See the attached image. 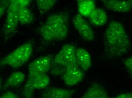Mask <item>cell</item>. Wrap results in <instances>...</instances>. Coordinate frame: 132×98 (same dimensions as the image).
Returning a JSON list of instances; mask_svg holds the SVG:
<instances>
[{"mask_svg": "<svg viewBox=\"0 0 132 98\" xmlns=\"http://www.w3.org/2000/svg\"><path fill=\"white\" fill-rule=\"evenodd\" d=\"M104 42L106 54L112 58L127 54L131 48L128 35L123 25L118 21H111L109 24Z\"/></svg>", "mask_w": 132, "mask_h": 98, "instance_id": "6da1fadb", "label": "cell"}, {"mask_svg": "<svg viewBox=\"0 0 132 98\" xmlns=\"http://www.w3.org/2000/svg\"><path fill=\"white\" fill-rule=\"evenodd\" d=\"M69 29V16L65 12L50 15L39 28L43 40L52 42L63 40L67 37Z\"/></svg>", "mask_w": 132, "mask_h": 98, "instance_id": "7a4b0ae2", "label": "cell"}, {"mask_svg": "<svg viewBox=\"0 0 132 98\" xmlns=\"http://www.w3.org/2000/svg\"><path fill=\"white\" fill-rule=\"evenodd\" d=\"M31 43L26 42L14 50L0 60L1 67L8 66L12 68H18L26 63L32 54Z\"/></svg>", "mask_w": 132, "mask_h": 98, "instance_id": "3957f363", "label": "cell"}, {"mask_svg": "<svg viewBox=\"0 0 132 98\" xmlns=\"http://www.w3.org/2000/svg\"><path fill=\"white\" fill-rule=\"evenodd\" d=\"M76 48L72 45H63L54 57L52 65L66 69L72 67H79L76 54Z\"/></svg>", "mask_w": 132, "mask_h": 98, "instance_id": "277c9868", "label": "cell"}, {"mask_svg": "<svg viewBox=\"0 0 132 98\" xmlns=\"http://www.w3.org/2000/svg\"><path fill=\"white\" fill-rule=\"evenodd\" d=\"M19 7L16 0L10 1L7 17L2 30L5 39L10 38L16 31L19 23L18 14Z\"/></svg>", "mask_w": 132, "mask_h": 98, "instance_id": "5b68a950", "label": "cell"}, {"mask_svg": "<svg viewBox=\"0 0 132 98\" xmlns=\"http://www.w3.org/2000/svg\"><path fill=\"white\" fill-rule=\"evenodd\" d=\"M50 76L46 74L28 75L24 87L23 94L25 98H32L34 91L45 89L50 84Z\"/></svg>", "mask_w": 132, "mask_h": 98, "instance_id": "8992f818", "label": "cell"}, {"mask_svg": "<svg viewBox=\"0 0 132 98\" xmlns=\"http://www.w3.org/2000/svg\"><path fill=\"white\" fill-rule=\"evenodd\" d=\"M54 58L52 55H48L35 60L28 66L29 75L46 74L51 69Z\"/></svg>", "mask_w": 132, "mask_h": 98, "instance_id": "52a82bcc", "label": "cell"}, {"mask_svg": "<svg viewBox=\"0 0 132 98\" xmlns=\"http://www.w3.org/2000/svg\"><path fill=\"white\" fill-rule=\"evenodd\" d=\"M73 24L83 39L88 41L94 39V31L90 24L80 14H77L73 17Z\"/></svg>", "mask_w": 132, "mask_h": 98, "instance_id": "ba28073f", "label": "cell"}, {"mask_svg": "<svg viewBox=\"0 0 132 98\" xmlns=\"http://www.w3.org/2000/svg\"><path fill=\"white\" fill-rule=\"evenodd\" d=\"M84 77V72L79 67L67 68L62 75L64 83L68 86L78 84L82 81Z\"/></svg>", "mask_w": 132, "mask_h": 98, "instance_id": "9c48e42d", "label": "cell"}, {"mask_svg": "<svg viewBox=\"0 0 132 98\" xmlns=\"http://www.w3.org/2000/svg\"><path fill=\"white\" fill-rule=\"evenodd\" d=\"M102 2L108 9L117 12H128L132 8L130 1L103 0Z\"/></svg>", "mask_w": 132, "mask_h": 98, "instance_id": "30bf717a", "label": "cell"}, {"mask_svg": "<svg viewBox=\"0 0 132 98\" xmlns=\"http://www.w3.org/2000/svg\"><path fill=\"white\" fill-rule=\"evenodd\" d=\"M75 91L52 87L44 91L40 98H72Z\"/></svg>", "mask_w": 132, "mask_h": 98, "instance_id": "8fae6325", "label": "cell"}, {"mask_svg": "<svg viewBox=\"0 0 132 98\" xmlns=\"http://www.w3.org/2000/svg\"><path fill=\"white\" fill-rule=\"evenodd\" d=\"M77 63L81 70L87 71L92 65L91 56L90 53L84 48L76 49V51Z\"/></svg>", "mask_w": 132, "mask_h": 98, "instance_id": "7c38bea8", "label": "cell"}, {"mask_svg": "<svg viewBox=\"0 0 132 98\" xmlns=\"http://www.w3.org/2000/svg\"><path fill=\"white\" fill-rule=\"evenodd\" d=\"M80 98H110V97L102 85L93 83Z\"/></svg>", "mask_w": 132, "mask_h": 98, "instance_id": "4fadbf2b", "label": "cell"}, {"mask_svg": "<svg viewBox=\"0 0 132 98\" xmlns=\"http://www.w3.org/2000/svg\"><path fill=\"white\" fill-rule=\"evenodd\" d=\"M88 18L90 23L97 27L104 25L108 20V15L106 12L102 9L98 8H96Z\"/></svg>", "mask_w": 132, "mask_h": 98, "instance_id": "5bb4252c", "label": "cell"}, {"mask_svg": "<svg viewBox=\"0 0 132 98\" xmlns=\"http://www.w3.org/2000/svg\"><path fill=\"white\" fill-rule=\"evenodd\" d=\"M25 77V75L22 72H14L6 80L3 85V90H4L10 87L19 86L24 82Z\"/></svg>", "mask_w": 132, "mask_h": 98, "instance_id": "9a60e30c", "label": "cell"}, {"mask_svg": "<svg viewBox=\"0 0 132 98\" xmlns=\"http://www.w3.org/2000/svg\"><path fill=\"white\" fill-rule=\"evenodd\" d=\"M77 1L79 14L82 17H89L96 8L95 1L92 0H80Z\"/></svg>", "mask_w": 132, "mask_h": 98, "instance_id": "2e32d148", "label": "cell"}, {"mask_svg": "<svg viewBox=\"0 0 132 98\" xmlns=\"http://www.w3.org/2000/svg\"><path fill=\"white\" fill-rule=\"evenodd\" d=\"M18 18L21 25H28L34 20V14L27 7H19L18 10Z\"/></svg>", "mask_w": 132, "mask_h": 98, "instance_id": "e0dca14e", "label": "cell"}, {"mask_svg": "<svg viewBox=\"0 0 132 98\" xmlns=\"http://www.w3.org/2000/svg\"><path fill=\"white\" fill-rule=\"evenodd\" d=\"M37 7L41 13L49 12L54 7L57 1L56 0H37Z\"/></svg>", "mask_w": 132, "mask_h": 98, "instance_id": "ac0fdd59", "label": "cell"}, {"mask_svg": "<svg viewBox=\"0 0 132 98\" xmlns=\"http://www.w3.org/2000/svg\"><path fill=\"white\" fill-rule=\"evenodd\" d=\"M10 1H1L0 5V16L2 17L5 12L6 9L8 8L9 5Z\"/></svg>", "mask_w": 132, "mask_h": 98, "instance_id": "d6986e66", "label": "cell"}, {"mask_svg": "<svg viewBox=\"0 0 132 98\" xmlns=\"http://www.w3.org/2000/svg\"><path fill=\"white\" fill-rule=\"evenodd\" d=\"M124 64L129 72L132 74V56L126 59Z\"/></svg>", "mask_w": 132, "mask_h": 98, "instance_id": "ffe728a7", "label": "cell"}, {"mask_svg": "<svg viewBox=\"0 0 132 98\" xmlns=\"http://www.w3.org/2000/svg\"><path fill=\"white\" fill-rule=\"evenodd\" d=\"M0 98H20L13 92L9 91L6 92L2 95Z\"/></svg>", "mask_w": 132, "mask_h": 98, "instance_id": "44dd1931", "label": "cell"}, {"mask_svg": "<svg viewBox=\"0 0 132 98\" xmlns=\"http://www.w3.org/2000/svg\"><path fill=\"white\" fill-rule=\"evenodd\" d=\"M18 4L20 7H27L31 2L30 0H16Z\"/></svg>", "mask_w": 132, "mask_h": 98, "instance_id": "7402d4cb", "label": "cell"}, {"mask_svg": "<svg viewBox=\"0 0 132 98\" xmlns=\"http://www.w3.org/2000/svg\"><path fill=\"white\" fill-rule=\"evenodd\" d=\"M114 98H132V93L126 92L120 94Z\"/></svg>", "mask_w": 132, "mask_h": 98, "instance_id": "603a6c76", "label": "cell"}, {"mask_svg": "<svg viewBox=\"0 0 132 98\" xmlns=\"http://www.w3.org/2000/svg\"><path fill=\"white\" fill-rule=\"evenodd\" d=\"M131 1V3L132 5V0H131V1Z\"/></svg>", "mask_w": 132, "mask_h": 98, "instance_id": "cb8c5ba5", "label": "cell"}]
</instances>
